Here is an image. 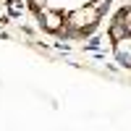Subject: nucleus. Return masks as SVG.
I'll return each instance as SVG.
<instances>
[{
  "instance_id": "obj_1",
  "label": "nucleus",
  "mask_w": 131,
  "mask_h": 131,
  "mask_svg": "<svg viewBox=\"0 0 131 131\" xmlns=\"http://www.w3.org/2000/svg\"><path fill=\"white\" fill-rule=\"evenodd\" d=\"M71 24H73L76 29H89V26H94V24H97V10H94V8H79V10L71 16Z\"/></svg>"
},
{
  "instance_id": "obj_2",
  "label": "nucleus",
  "mask_w": 131,
  "mask_h": 131,
  "mask_svg": "<svg viewBox=\"0 0 131 131\" xmlns=\"http://www.w3.org/2000/svg\"><path fill=\"white\" fill-rule=\"evenodd\" d=\"M115 52L121 55V60H126V63L131 66V37H121V39H118Z\"/></svg>"
},
{
  "instance_id": "obj_3",
  "label": "nucleus",
  "mask_w": 131,
  "mask_h": 131,
  "mask_svg": "<svg viewBox=\"0 0 131 131\" xmlns=\"http://www.w3.org/2000/svg\"><path fill=\"white\" fill-rule=\"evenodd\" d=\"M45 24H47V29H58V26L63 24V18H60L58 13H47V18H45Z\"/></svg>"
},
{
  "instance_id": "obj_4",
  "label": "nucleus",
  "mask_w": 131,
  "mask_h": 131,
  "mask_svg": "<svg viewBox=\"0 0 131 131\" xmlns=\"http://www.w3.org/2000/svg\"><path fill=\"white\" fill-rule=\"evenodd\" d=\"M34 3H37V5H39V3H42V0H34Z\"/></svg>"
},
{
  "instance_id": "obj_5",
  "label": "nucleus",
  "mask_w": 131,
  "mask_h": 131,
  "mask_svg": "<svg viewBox=\"0 0 131 131\" xmlns=\"http://www.w3.org/2000/svg\"><path fill=\"white\" fill-rule=\"evenodd\" d=\"M128 31H131V24H128Z\"/></svg>"
}]
</instances>
